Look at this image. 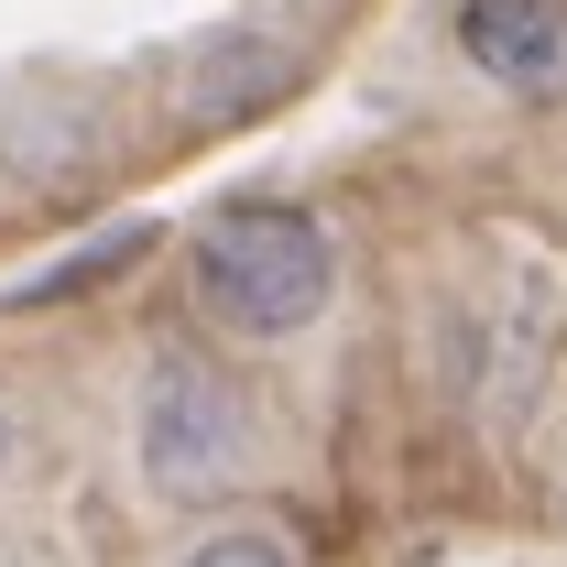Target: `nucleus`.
Here are the masks:
<instances>
[{"label": "nucleus", "instance_id": "5", "mask_svg": "<svg viewBox=\"0 0 567 567\" xmlns=\"http://www.w3.org/2000/svg\"><path fill=\"white\" fill-rule=\"evenodd\" d=\"M447 44L513 110H567V0H447Z\"/></svg>", "mask_w": 567, "mask_h": 567}, {"label": "nucleus", "instance_id": "9", "mask_svg": "<svg viewBox=\"0 0 567 567\" xmlns=\"http://www.w3.org/2000/svg\"><path fill=\"white\" fill-rule=\"evenodd\" d=\"M557 513H567V502H557Z\"/></svg>", "mask_w": 567, "mask_h": 567}, {"label": "nucleus", "instance_id": "3", "mask_svg": "<svg viewBox=\"0 0 567 567\" xmlns=\"http://www.w3.org/2000/svg\"><path fill=\"white\" fill-rule=\"evenodd\" d=\"M121 175H132V132H121L110 87H87V76H11L0 87V197L11 208L55 218Z\"/></svg>", "mask_w": 567, "mask_h": 567}, {"label": "nucleus", "instance_id": "2", "mask_svg": "<svg viewBox=\"0 0 567 567\" xmlns=\"http://www.w3.org/2000/svg\"><path fill=\"white\" fill-rule=\"evenodd\" d=\"M132 470L164 513H218V502L251 492V470H262V404L229 371V350L164 339L132 371Z\"/></svg>", "mask_w": 567, "mask_h": 567}, {"label": "nucleus", "instance_id": "1", "mask_svg": "<svg viewBox=\"0 0 567 567\" xmlns=\"http://www.w3.org/2000/svg\"><path fill=\"white\" fill-rule=\"evenodd\" d=\"M186 306L218 350H295L339 306V229L295 197H218L186 229Z\"/></svg>", "mask_w": 567, "mask_h": 567}, {"label": "nucleus", "instance_id": "7", "mask_svg": "<svg viewBox=\"0 0 567 567\" xmlns=\"http://www.w3.org/2000/svg\"><path fill=\"white\" fill-rule=\"evenodd\" d=\"M175 567H306V546L274 535V524H197L175 546Z\"/></svg>", "mask_w": 567, "mask_h": 567}, {"label": "nucleus", "instance_id": "6", "mask_svg": "<svg viewBox=\"0 0 567 567\" xmlns=\"http://www.w3.org/2000/svg\"><path fill=\"white\" fill-rule=\"evenodd\" d=\"M142 251H153V229H99V240H87V251H76V262H55V274H33L22 284V306H66V295H87V284H110V274H132Z\"/></svg>", "mask_w": 567, "mask_h": 567}, {"label": "nucleus", "instance_id": "8", "mask_svg": "<svg viewBox=\"0 0 567 567\" xmlns=\"http://www.w3.org/2000/svg\"><path fill=\"white\" fill-rule=\"evenodd\" d=\"M11 436H22V415H11V393H0V470H11Z\"/></svg>", "mask_w": 567, "mask_h": 567}, {"label": "nucleus", "instance_id": "4", "mask_svg": "<svg viewBox=\"0 0 567 567\" xmlns=\"http://www.w3.org/2000/svg\"><path fill=\"white\" fill-rule=\"evenodd\" d=\"M306 99V44L274 33V22H218V33H186L164 66H153V110H164V142H229L262 132L274 110Z\"/></svg>", "mask_w": 567, "mask_h": 567}]
</instances>
